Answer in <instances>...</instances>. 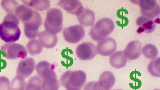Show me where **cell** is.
Here are the masks:
<instances>
[{
    "label": "cell",
    "instance_id": "1",
    "mask_svg": "<svg viewBox=\"0 0 160 90\" xmlns=\"http://www.w3.org/2000/svg\"><path fill=\"white\" fill-rule=\"evenodd\" d=\"M20 20L14 14H8L0 24V38L7 43H13L19 39L21 31L18 27Z\"/></svg>",
    "mask_w": 160,
    "mask_h": 90
},
{
    "label": "cell",
    "instance_id": "2",
    "mask_svg": "<svg viewBox=\"0 0 160 90\" xmlns=\"http://www.w3.org/2000/svg\"><path fill=\"white\" fill-rule=\"evenodd\" d=\"M86 78V74L82 71L68 70L62 75L59 82L66 90H81Z\"/></svg>",
    "mask_w": 160,
    "mask_h": 90
},
{
    "label": "cell",
    "instance_id": "3",
    "mask_svg": "<svg viewBox=\"0 0 160 90\" xmlns=\"http://www.w3.org/2000/svg\"><path fill=\"white\" fill-rule=\"evenodd\" d=\"M114 28V23L112 19L104 18L92 25L89 34L93 40L98 42L107 38L113 32Z\"/></svg>",
    "mask_w": 160,
    "mask_h": 90
},
{
    "label": "cell",
    "instance_id": "4",
    "mask_svg": "<svg viewBox=\"0 0 160 90\" xmlns=\"http://www.w3.org/2000/svg\"><path fill=\"white\" fill-rule=\"evenodd\" d=\"M63 14L60 9L52 8L49 9L44 22L45 30L53 35L59 33L63 27Z\"/></svg>",
    "mask_w": 160,
    "mask_h": 90
},
{
    "label": "cell",
    "instance_id": "5",
    "mask_svg": "<svg viewBox=\"0 0 160 90\" xmlns=\"http://www.w3.org/2000/svg\"><path fill=\"white\" fill-rule=\"evenodd\" d=\"M0 50L4 53L5 57L9 59H24L28 54L27 50L23 45L16 43L4 44L1 47Z\"/></svg>",
    "mask_w": 160,
    "mask_h": 90
},
{
    "label": "cell",
    "instance_id": "6",
    "mask_svg": "<svg viewBox=\"0 0 160 90\" xmlns=\"http://www.w3.org/2000/svg\"><path fill=\"white\" fill-rule=\"evenodd\" d=\"M42 18L38 12L34 10L32 18L27 22L23 23L25 36L29 39H35L38 35L39 29L42 24Z\"/></svg>",
    "mask_w": 160,
    "mask_h": 90
},
{
    "label": "cell",
    "instance_id": "7",
    "mask_svg": "<svg viewBox=\"0 0 160 90\" xmlns=\"http://www.w3.org/2000/svg\"><path fill=\"white\" fill-rule=\"evenodd\" d=\"M62 34L66 41L74 44L79 42L84 38L85 31L81 25H75L64 28Z\"/></svg>",
    "mask_w": 160,
    "mask_h": 90
},
{
    "label": "cell",
    "instance_id": "8",
    "mask_svg": "<svg viewBox=\"0 0 160 90\" xmlns=\"http://www.w3.org/2000/svg\"><path fill=\"white\" fill-rule=\"evenodd\" d=\"M142 15L153 18L159 16L160 13L159 4L155 0H142L138 1Z\"/></svg>",
    "mask_w": 160,
    "mask_h": 90
},
{
    "label": "cell",
    "instance_id": "9",
    "mask_svg": "<svg viewBox=\"0 0 160 90\" xmlns=\"http://www.w3.org/2000/svg\"><path fill=\"white\" fill-rule=\"evenodd\" d=\"M76 53L81 60H89L93 58L97 54L96 47L91 42H84L77 47Z\"/></svg>",
    "mask_w": 160,
    "mask_h": 90
},
{
    "label": "cell",
    "instance_id": "10",
    "mask_svg": "<svg viewBox=\"0 0 160 90\" xmlns=\"http://www.w3.org/2000/svg\"><path fill=\"white\" fill-rule=\"evenodd\" d=\"M117 44L116 41L110 37H107L98 42L96 46L98 54L104 56L111 55L116 51Z\"/></svg>",
    "mask_w": 160,
    "mask_h": 90
},
{
    "label": "cell",
    "instance_id": "11",
    "mask_svg": "<svg viewBox=\"0 0 160 90\" xmlns=\"http://www.w3.org/2000/svg\"><path fill=\"white\" fill-rule=\"evenodd\" d=\"M56 5L68 12L77 16L82 12L84 9L81 2L78 0H60Z\"/></svg>",
    "mask_w": 160,
    "mask_h": 90
},
{
    "label": "cell",
    "instance_id": "12",
    "mask_svg": "<svg viewBox=\"0 0 160 90\" xmlns=\"http://www.w3.org/2000/svg\"><path fill=\"white\" fill-rule=\"evenodd\" d=\"M35 67V62L33 58H28L21 60L19 62L16 70V75L24 78L29 76L33 72Z\"/></svg>",
    "mask_w": 160,
    "mask_h": 90
},
{
    "label": "cell",
    "instance_id": "13",
    "mask_svg": "<svg viewBox=\"0 0 160 90\" xmlns=\"http://www.w3.org/2000/svg\"><path fill=\"white\" fill-rule=\"evenodd\" d=\"M142 46L138 40L130 42L123 51L124 55L127 59L135 60L141 55Z\"/></svg>",
    "mask_w": 160,
    "mask_h": 90
},
{
    "label": "cell",
    "instance_id": "14",
    "mask_svg": "<svg viewBox=\"0 0 160 90\" xmlns=\"http://www.w3.org/2000/svg\"><path fill=\"white\" fill-rule=\"evenodd\" d=\"M137 25L139 27L137 32L140 33L145 32L147 33L152 32L155 29L156 24L153 18H152L143 15L138 17L136 21Z\"/></svg>",
    "mask_w": 160,
    "mask_h": 90
},
{
    "label": "cell",
    "instance_id": "15",
    "mask_svg": "<svg viewBox=\"0 0 160 90\" xmlns=\"http://www.w3.org/2000/svg\"><path fill=\"white\" fill-rule=\"evenodd\" d=\"M38 36L42 46L46 48H54L58 42L57 35L52 34L46 30L39 32Z\"/></svg>",
    "mask_w": 160,
    "mask_h": 90
},
{
    "label": "cell",
    "instance_id": "16",
    "mask_svg": "<svg viewBox=\"0 0 160 90\" xmlns=\"http://www.w3.org/2000/svg\"><path fill=\"white\" fill-rule=\"evenodd\" d=\"M55 66L49 62L42 61L38 63L35 69L38 75L42 79L49 76L56 74L54 70Z\"/></svg>",
    "mask_w": 160,
    "mask_h": 90
},
{
    "label": "cell",
    "instance_id": "17",
    "mask_svg": "<svg viewBox=\"0 0 160 90\" xmlns=\"http://www.w3.org/2000/svg\"><path fill=\"white\" fill-rule=\"evenodd\" d=\"M34 10L25 4L19 5L16 8L15 14L22 23L26 22L33 17Z\"/></svg>",
    "mask_w": 160,
    "mask_h": 90
},
{
    "label": "cell",
    "instance_id": "18",
    "mask_svg": "<svg viewBox=\"0 0 160 90\" xmlns=\"http://www.w3.org/2000/svg\"><path fill=\"white\" fill-rule=\"evenodd\" d=\"M100 86L105 90H111L115 82V78L110 71H106L100 75L98 81Z\"/></svg>",
    "mask_w": 160,
    "mask_h": 90
},
{
    "label": "cell",
    "instance_id": "19",
    "mask_svg": "<svg viewBox=\"0 0 160 90\" xmlns=\"http://www.w3.org/2000/svg\"><path fill=\"white\" fill-rule=\"evenodd\" d=\"M77 17L79 22L82 26H92L95 20L94 12L91 9L87 8H84L82 12Z\"/></svg>",
    "mask_w": 160,
    "mask_h": 90
},
{
    "label": "cell",
    "instance_id": "20",
    "mask_svg": "<svg viewBox=\"0 0 160 90\" xmlns=\"http://www.w3.org/2000/svg\"><path fill=\"white\" fill-rule=\"evenodd\" d=\"M128 59L124 56L123 51H117L112 54L110 57L109 62L113 67L119 69L124 67Z\"/></svg>",
    "mask_w": 160,
    "mask_h": 90
},
{
    "label": "cell",
    "instance_id": "21",
    "mask_svg": "<svg viewBox=\"0 0 160 90\" xmlns=\"http://www.w3.org/2000/svg\"><path fill=\"white\" fill-rule=\"evenodd\" d=\"M22 1L24 4L37 11L48 10L50 6V2L48 0H23Z\"/></svg>",
    "mask_w": 160,
    "mask_h": 90
},
{
    "label": "cell",
    "instance_id": "22",
    "mask_svg": "<svg viewBox=\"0 0 160 90\" xmlns=\"http://www.w3.org/2000/svg\"><path fill=\"white\" fill-rule=\"evenodd\" d=\"M42 80V90H58L60 86L56 74L45 78Z\"/></svg>",
    "mask_w": 160,
    "mask_h": 90
},
{
    "label": "cell",
    "instance_id": "23",
    "mask_svg": "<svg viewBox=\"0 0 160 90\" xmlns=\"http://www.w3.org/2000/svg\"><path fill=\"white\" fill-rule=\"evenodd\" d=\"M26 47L28 52L32 55L39 54L43 49V47L39 41L36 39L30 40L27 43Z\"/></svg>",
    "mask_w": 160,
    "mask_h": 90
},
{
    "label": "cell",
    "instance_id": "24",
    "mask_svg": "<svg viewBox=\"0 0 160 90\" xmlns=\"http://www.w3.org/2000/svg\"><path fill=\"white\" fill-rule=\"evenodd\" d=\"M142 52L146 58L151 60L156 59L158 54V51L156 47L151 44H146L143 47Z\"/></svg>",
    "mask_w": 160,
    "mask_h": 90
},
{
    "label": "cell",
    "instance_id": "25",
    "mask_svg": "<svg viewBox=\"0 0 160 90\" xmlns=\"http://www.w3.org/2000/svg\"><path fill=\"white\" fill-rule=\"evenodd\" d=\"M42 78L38 75L32 77L26 84L25 90H42Z\"/></svg>",
    "mask_w": 160,
    "mask_h": 90
},
{
    "label": "cell",
    "instance_id": "26",
    "mask_svg": "<svg viewBox=\"0 0 160 90\" xmlns=\"http://www.w3.org/2000/svg\"><path fill=\"white\" fill-rule=\"evenodd\" d=\"M1 5L2 9L8 14H15L17 8L19 5L18 2L14 0H3Z\"/></svg>",
    "mask_w": 160,
    "mask_h": 90
},
{
    "label": "cell",
    "instance_id": "27",
    "mask_svg": "<svg viewBox=\"0 0 160 90\" xmlns=\"http://www.w3.org/2000/svg\"><path fill=\"white\" fill-rule=\"evenodd\" d=\"M160 60L159 57L151 61L148 66V72L153 77H159L160 76Z\"/></svg>",
    "mask_w": 160,
    "mask_h": 90
},
{
    "label": "cell",
    "instance_id": "28",
    "mask_svg": "<svg viewBox=\"0 0 160 90\" xmlns=\"http://www.w3.org/2000/svg\"><path fill=\"white\" fill-rule=\"evenodd\" d=\"M26 84L24 78L16 75L10 83L9 90H25Z\"/></svg>",
    "mask_w": 160,
    "mask_h": 90
},
{
    "label": "cell",
    "instance_id": "29",
    "mask_svg": "<svg viewBox=\"0 0 160 90\" xmlns=\"http://www.w3.org/2000/svg\"><path fill=\"white\" fill-rule=\"evenodd\" d=\"M83 90H105L99 85L98 81L88 82L83 87Z\"/></svg>",
    "mask_w": 160,
    "mask_h": 90
},
{
    "label": "cell",
    "instance_id": "30",
    "mask_svg": "<svg viewBox=\"0 0 160 90\" xmlns=\"http://www.w3.org/2000/svg\"><path fill=\"white\" fill-rule=\"evenodd\" d=\"M10 82L5 76H0V90H9Z\"/></svg>",
    "mask_w": 160,
    "mask_h": 90
},
{
    "label": "cell",
    "instance_id": "31",
    "mask_svg": "<svg viewBox=\"0 0 160 90\" xmlns=\"http://www.w3.org/2000/svg\"><path fill=\"white\" fill-rule=\"evenodd\" d=\"M153 90H160V89H155Z\"/></svg>",
    "mask_w": 160,
    "mask_h": 90
},
{
    "label": "cell",
    "instance_id": "32",
    "mask_svg": "<svg viewBox=\"0 0 160 90\" xmlns=\"http://www.w3.org/2000/svg\"><path fill=\"white\" fill-rule=\"evenodd\" d=\"M122 90L117 89V90Z\"/></svg>",
    "mask_w": 160,
    "mask_h": 90
}]
</instances>
